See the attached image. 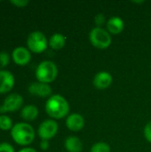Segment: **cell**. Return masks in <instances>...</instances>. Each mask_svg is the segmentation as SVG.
I'll return each instance as SVG.
<instances>
[{"mask_svg":"<svg viewBox=\"0 0 151 152\" xmlns=\"http://www.w3.org/2000/svg\"><path fill=\"white\" fill-rule=\"evenodd\" d=\"M15 84L14 76L8 70H0V94L12 91Z\"/></svg>","mask_w":151,"mask_h":152,"instance_id":"30bf717a","label":"cell"},{"mask_svg":"<svg viewBox=\"0 0 151 152\" xmlns=\"http://www.w3.org/2000/svg\"><path fill=\"white\" fill-rule=\"evenodd\" d=\"M66 126L72 132H79L85 126V118L79 113L69 114L66 118Z\"/></svg>","mask_w":151,"mask_h":152,"instance_id":"8fae6325","label":"cell"},{"mask_svg":"<svg viewBox=\"0 0 151 152\" xmlns=\"http://www.w3.org/2000/svg\"><path fill=\"white\" fill-rule=\"evenodd\" d=\"M106 27H107V30L109 34L118 35L124 30L125 23H124V20L120 17L114 16V17H111L110 19H109V20L107 21Z\"/></svg>","mask_w":151,"mask_h":152,"instance_id":"4fadbf2b","label":"cell"},{"mask_svg":"<svg viewBox=\"0 0 151 152\" xmlns=\"http://www.w3.org/2000/svg\"><path fill=\"white\" fill-rule=\"evenodd\" d=\"M105 21H106V18L102 13H98L94 17V22L99 28H101V26L105 23Z\"/></svg>","mask_w":151,"mask_h":152,"instance_id":"ffe728a7","label":"cell"},{"mask_svg":"<svg viewBox=\"0 0 151 152\" xmlns=\"http://www.w3.org/2000/svg\"><path fill=\"white\" fill-rule=\"evenodd\" d=\"M65 45H66V37L61 33H54L53 35L51 36L48 41V45L53 50H56V51L62 49L65 46Z\"/></svg>","mask_w":151,"mask_h":152,"instance_id":"2e32d148","label":"cell"},{"mask_svg":"<svg viewBox=\"0 0 151 152\" xmlns=\"http://www.w3.org/2000/svg\"><path fill=\"white\" fill-rule=\"evenodd\" d=\"M58 76V68L53 61H44L40 62L36 69V77L38 82L50 84Z\"/></svg>","mask_w":151,"mask_h":152,"instance_id":"3957f363","label":"cell"},{"mask_svg":"<svg viewBox=\"0 0 151 152\" xmlns=\"http://www.w3.org/2000/svg\"><path fill=\"white\" fill-rule=\"evenodd\" d=\"M133 3L134 4H142V3H144V1H133Z\"/></svg>","mask_w":151,"mask_h":152,"instance_id":"484cf974","label":"cell"},{"mask_svg":"<svg viewBox=\"0 0 151 152\" xmlns=\"http://www.w3.org/2000/svg\"><path fill=\"white\" fill-rule=\"evenodd\" d=\"M28 92L30 94L45 98L52 96V87L49 86V84H44L41 82H34L29 85L28 86Z\"/></svg>","mask_w":151,"mask_h":152,"instance_id":"9c48e42d","label":"cell"},{"mask_svg":"<svg viewBox=\"0 0 151 152\" xmlns=\"http://www.w3.org/2000/svg\"><path fill=\"white\" fill-rule=\"evenodd\" d=\"M35 130L31 125L26 122L15 124L11 130V136L13 142L20 146L31 144L35 139Z\"/></svg>","mask_w":151,"mask_h":152,"instance_id":"7a4b0ae2","label":"cell"},{"mask_svg":"<svg viewBox=\"0 0 151 152\" xmlns=\"http://www.w3.org/2000/svg\"><path fill=\"white\" fill-rule=\"evenodd\" d=\"M20 117L25 121H33L38 117V109L36 105L28 104L22 108Z\"/></svg>","mask_w":151,"mask_h":152,"instance_id":"9a60e30c","label":"cell"},{"mask_svg":"<svg viewBox=\"0 0 151 152\" xmlns=\"http://www.w3.org/2000/svg\"><path fill=\"white\" fill-rule=\"evenodd\" d=\"M89 39L95 48L101 50L107 49L112 43V37L108 30L99 27H95L90 31Z\"/></svg>","mask_w":151,"mask_h":152,"instance_id":"277c9868","label":"cell"},{"mask_svg":"<svg viewBox=\"0 0 151 152\" xmlns=\"http://www.w3.org/2000/svg\"><path fill=\"white\" fill-rule=\"evenodd\" d=\"M12 59L15 64L19 66H25L31 60V52L24 46H18L13 49L12 53Z\"/></svg>","mask_w":151,"mask_h":152,"instance_id":"ba28073f","label":"cell"},{"mask_svg":"<svg viewBox=\"0 0 151 152\" xmlns=\"http://www.w3.org/2000/svg\"><path fill=\"white\" fill-rule=\"evenodd\" d=\"M58 129L59 125L54 119H46L39 125L37 134L42 140L49 141L57 134Z\"/></svg>","mask_w":151,"mask_h":152,"instance_id":"8992f818","label":"cell"},{"mask_svg":"<svg viewBox=\"0 0 151 152\" xmlns=\"http://www.w3.org/2000/svg\"><path fill=\"white\" fill-rule=\"evenodd\" d=\"M28 49L34 53H42L48 47V41L45 35L41 31L31 32L27 38Z\"/></svg>","mask_w":151,"mask_h":152,"instance_id":"5b68a950","label":"cell"},{"mask_svg":"<svg viewBox=\"0 0 151 152\" xmlns=\"http://www.w3.org/2000/svg\"><path fill=\"white\" fill-rule=\"evenodd\" d=\"M10 62V55L5 52H0V69L6 67Z\"/></svg>","mask_w":151,"mask_h":152,"instance_id":"d6986e66","label":"cell"},{"mask_svg":"<svg viewBox=\"0 0 151 152\" xmlns=\"http://www.w3.org/2000/svg\"><path fill=\"white\" fill-rule=\"evenodd\" d=\"M64 147L68 152H81L83 151V142L77 136H69L64 141Z\"/></svg>","mask_w":151,"mask_h":152,"instance_id":"5bb4252c","label":"cell"},{"mask_svg":"<svg viewBox=\"0 0 151 152\" xmlns=\"http://www.w3.org/2000/svg\"><path fill=\"white\" fill-rule=\"evenodd\" d=\"M12 120L7 115H0V130L9 131L12 128Z\"/></svg>","mask_w":151,"mask_h":152,"instance_id":"e0dca14e","label":"cell"},{"mask_svg":"<svg viewBox=\"0 0 151 152\" xmlns=\"http://www.w3.org/2000/svg\"><path fill=\"white\" fill-rule=\"evenodd\" d=\"M50 144H49V141H44V140H42L41 142H40V148L41 150L43 151H47L48 148H49Z\"/></svg>","mask_w":151,"mask_h":152,"instance_id":"cb8c5ba5","label":"cell"},{"mask_svg":"<svg viewBox=\"0 0 151 152\" xmlns=\"http://www.w3.org/2000/svg\"><path fill=\"white\" fill-rule=\"evenodd\" d=\"M10 3L12 4L15 5L16 7L22 8V7L27 6L29 4V1H28V0H12V1H10Z\"/></svg>","mask_w":151,"mask_h":152,"instance_id":"603a6c76","label":"cell"},{"mask_svg":"<svg viewBox=\"0 0 151 152\" xmlns=\"http://www.w3.org/2000/svg\"><path fill=\"white\" fill-rule=\"evenodd\" d=\"M23 104V97L19 94H11L0 105V113L16 111L21 108Z\"/></svg>","mask_w":151,"mask_h":152,"instance_id":"52a82bcc","label":"cell"},{"mask_svg":"<svg viewBox=\"0 0 151 152\" xmlns=\"http://www.w3.org/2000/svg\"><path fill=\"white\" fill-rule=\"evenodd\" d=\"M45 111L53 119H61L68 116L69 104L68 101L60 94H53L45 102Z\"/></svg>","mask_w":151,"mask_h":152,"instance_id":"6da1fadb","label":"cell"},{"mask_svg":"<svg viewBox=\"0 0 151 152\" xmlns=\"http://www.w3.org/2000/svg\"><path fill=\"white\" fill-rule=\"evenodd\" d=\"M113 82V77L111 74L108 71H100L98 72L93 80V86L100 90H104L109 88Z\"/></svg>","mask_w":151,"mask_h":152,"instance_id":"7c38bea8","label":"cell"},{"mask_svg":"<svg viewBox=\"0 0 151 152\" xmlns=\"http://www.w3.org/2000/svg\"><path fill=\"white\" fill-rule=\"evenodd\" d=\"M0 152H14V149L8 142H1L0 143Z\"/></svg>","mask_w":151,"mask_h":152,"instance_id":"7402d4cb","label":"cell"},{"mask_svg":"<svg viewBox=\"0 0 151 152\" xmlns=\"http://www.w3.org/2000/svg\"><path fill=\"white\" fill-rule=\"evenodd\" d=\"M143 134H144L146 140L151 143V121L145 126L143 129Z\"/></svg>","mask_w":151,"mask_h":152,"instance_id":"44dd1931","label":"cell"},{"mask_svg":"<svg viewBox=\"0 0 151 152\" xmlns=\"http://www.w3.org/2000/svg\"><path fill=\"white\" fill-rule=\"evenodd\" d=\"M110 146L108 143L104 142H98L92 146L90 152H110Z\"/></svg>","mask_w":151,"mask_h":152,"instance_id":"ac0fdd59","label":"cell"},{"mask_svg":"<svg viewBox=\"0 0 151 152\" xmlns=\"http://www.w3.org/2000/svg\"><path fill=\"white\" fill-rule=\"evenodd\" d=\"M18 152H37L35 149L33 148H29V147H26V148H23L21 149L20 151H19Z\"/></svg>","mask_w":151,"mask_h":152,"instance_id":"d4e9b609","label":"cell"}]
</instances>
